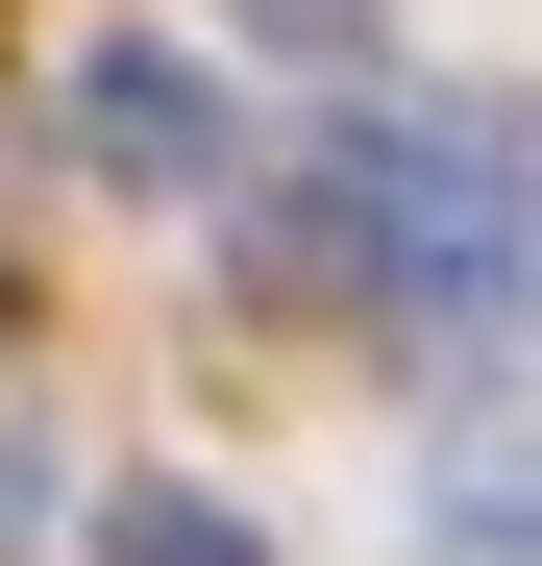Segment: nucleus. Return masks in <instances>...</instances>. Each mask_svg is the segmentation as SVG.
I'll use <instances>...</instances> for the list:
<instances>
[{"label": "nucleus", "mask_w": 542, "mask_h": 566, "mask_svg": "<svg viewBox=\"0 0 542 566\" xmlns=\"http://www.w3.org/2000/svg\"><path fill=\"white\" fill-rule=\"evenodd\" d=\"M247 271H271V296H371L444 369H518V124L493 99L469 124H321L247 198Z\"/></svg>", "instance_id": "nucleus-1"}, {"label": "nucleus", "mask_w": 542, "mask_h": 566, "mask_svg": "<svg viewBox=\"0 0 542 566\" xmlns=\"http://www.w3.org/2000/svg\"><path fill=\"white\" fill-rule=\"evenodd\" d=\"M50 124H74V148H100V172H124V198H222V172H247V124H222V74H198V50H173V25H100V50H74V74H50Z\"/></svg>", "instance_id": "nucleus-2"}, {"label": "nucleus", "mask_w": 542, "mask_h": 566, "mask_svg": "<svg viewBox=\"0 0 542 566\" xmlns=\"http://www.w3.org/2000/svg\"><path fill=\"white\" fill-rule=\"evenodd\" d=\"M222 25H247V50H296V74H371V50H395V0H222Z\"/></svg>", "instance_id": "nucleus-3"}, {"label": "nucleus", "mask_w": 542, "mask_h": 566, "mask_svg": "<svg viewBox=\"0 0 542 566\" xmlns=\"http://www.w3.org/2000/svg\"><path fill=\"white\" fill-rule=\"evenodd\" d=\"M100 542H124V566H271V542H247V517H222V493H124V517H100Z\"/></svg>", "instance_id": "nucleus-4"}, {"label": "nucleus", "mask_w": 542, "mask_h": 566, "mask_svg": "<svg viewBox=\"0 0 542 566\" xmlns=\"http://www.w3.org/2000/svg\"><path fill=\"white\" fill-rule=\"evenodd\" d=\"M444 566H542V542H518V468H469V517H444Z\"/></svg>", "instance_id": "nucleus-5"}]
</instances>
